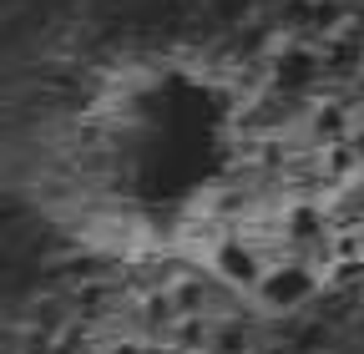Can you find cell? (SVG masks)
Returning a JSON list of instances; mask_svg holds the SVG:
<instances>
[{
	"label": "cell",
	"instance_id": "6da1fadb",
	"mask_svg": "<svg viewBox=\"0 0 364 354\" xmlns=\"http://www.w3.org/2000/svg\"><path fill=\"white\" fill-rule=\"evenodd\" d=\"M324 294H329V279L318 274L314 263L279 258V263H268V274L258 279V289L243 294V299H248V309H258V314L273 324V319H284V314H299V309L318 304Z\"/></svg>",
	"mask_w": 364,
	"mask_h": 354
},
{
	"label": "cell",
	"instance_id": "7a4b0ae2",
	"mask_svg": "<svg viewBox=\"0 0 364 354\" xmlns=\"http://www.w3.org/2000/svg\"><path fill=\"white\" fill-rule=\"evenodd\" d=\"M354 97H359V102H364V71H359V76H354Z\"/></svg>",
	"mask_w": 364,
	"mask_h": 354
}]
</instances>
